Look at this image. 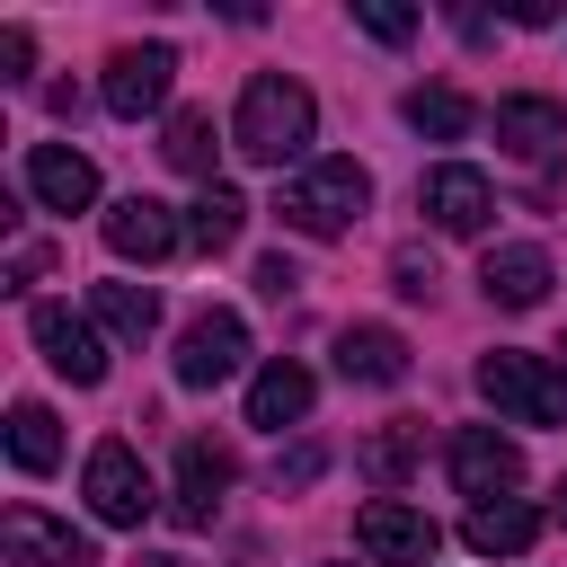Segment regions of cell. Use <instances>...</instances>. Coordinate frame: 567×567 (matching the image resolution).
<instances>
[{
	"label": "cell",
	"instance_id": "27",
	"mask_svg": "<svg viewBox=\"0 0 567 567\" xmlns=\"http://www.w3.org/2000/svg\"><path fill=\"white\" fill-rule=\"evenodd\" d=\"M390 275H399V292H408V301H434V257H425V248H399V257H390Z\"/></svg>",
	"mask_w": 567,
	"mask_h": 567
},
{
	"label": "cell",
	"instance_id": "32",
	"mask_svg": "<svg viewBox=\"0 0 567 567\" xmlns=\"http://www.w3.org/2000/svg\"><path fill=\"white\" fill-rule=\"evenodd\" d=\"M558 523H567V478H558Z\"/></svg>",
	"mask_w": 567,
	"mask_h": 567
},
{
	"label": "cell",
	"instance_id": "11",
	"mask_svg": "<svg viewBox=\"0 0 567 567\" xmlns=\"http://www.w3.org/2000/svg\"><path fill=\"white\" fill-rule=\"evenodd\" d=\"M106 248L124 257V266H159V257H177L186 248V221L159 204V195H124V204H106Z\"/></svg>",
	"mask_w": 567,
	"mask_h": 567
},
{
	"label": "cell",
	"instance_id": "29",
	"mask_svg": "<svg viewBox=\"0 0 567 567\" xmlns=\"http://www.w3.org/2000/svg\"><path fill=\"white\" fill-rule=\"evenodd\" d=\"M319 470H328V452H319V443H292V452L275 461V487H310Z\"/></svg>",
	"mask_w": 567,
	"mask_h": 567
},
{
	"label": "cell",
	"instance_id": "20",
	"mask_svg": "<svg viewBox=\"0 0 567 567\" xmlns=\"http://www.w3.org/2000/svg\"><path fill=\"white\" fill-rule=\"evenodd\" d=\"M239 230H248V195L239 186H204L195 204H186V248H204V257H221V248H239Z\"/></svg>",
	"mask_w": 567,
	"mask_h": 567
},
{
	"label": "cell",
	"instance_id": "9",
	"mask_svg": "<svg viewBox=\"0 0 567 567\" xmlns=\"http://www.w3.org/2000/svg\"><path fill=\"white\" fill-rule=\"evenodd\" d=\"M239 363H248V319L239 310H195L186 337H177V381L186 390H221Z\"/></svg>",
	"mask_w": 567,
	"mask_h": 567
},
{
	"label": "cell",
	"instance_id": "1",
	"mask_svg": "<svg viewBox=\"0 0 567 567\" xmlns=\"http://www.w3.org/2000/svg\"><path fill=\"white\" fill-rule=\"evenodd\" d=\"M310 133H319V97H310L292 71H257V80L239 89V115H230V151H239V159L284 168V159L310 151Z\"/></svg>",
	"mask_w": 567,
	"mask_h": 567
},
{
	"label": "cell",
	"instance_id": "28",
	"mask_svg": "<svg viewBox=\"0 0 567 567\" xmlns=\"http://www.w3.org/2000/svg\"><path fill=\"white\" fill-rule=\"evenodd\" d=\"M257 292H266V301H292V292H301V266H292L284 248H275V257H257Z\"/></svg>",
	"mask_w": 567,
	"mask_h": 567
},
{
	"label": "cell",
	"instance_id": "18",
	"mask_svg": "<svg viewBox=\"0 0 567 567\" xmlns=\"http://www.w3.org/2000/svg\"><path fill=\"white\" fill-rule=\"evenodd\" d=\"M310 399H319V381H310V363H292V354H275L257 381H248V425H266V434H284V425H301L310 416Z\"/></svg>",
	"mask_w": 567,
	"mask_h": 567
},
{
	"label": "cell",
	"instance_id": "5",
	"mask_svg": "<svg viewBox=\"0 0 567 567\" xmlns=\"http://www.w3.org/2000/svg\"><path fill=\"white\" fill-rule=\"evenodd\" d=\"M354 549H363L372 567H425V558L443 549V523H434L425 505L372 496V505H354Z\"/></svg>",
	"mask_w": 567,
	"mask_h": 567
},
{
	"label": "cell",
	"instance_id": "13",
	"mask_svg": "<svg viewBox=\"0 0 567 567\" xmlns=\"http://www.w3.org/2000/svg\"><path fill=\"white\" fill-rule=\"evenodd\" d=\"M18 177H27V195H35L44 213H89V204H97V159L71 151V142H35Z\"/></svg>",
	"mask_w": 567,
	"mask_h": 567
},
{
	"label": "cell",
	"instance_id": "6",
	"mask_svg": "<svg viewBox=\"0 0 567 567\" xmlns=\"http://www.w3.org/2000/svg\"><path fill=\"white\" fill-rule=\"evenodd\" d=\"M416 213H425L443 239H478V230L496 221V186H487V168L443 159V168H425V177H416Z\"/></svg>",
	"mask_w": 567,
	"mask_h": 567
},
{
	"label": "cell",
	"instance_id": "22",
	"mask_svg": "<svg viewBox=\"0 0 567 567\" xmlns=\"http://www.w3.org/2000/svg\"><path fill=\"white\" fill-rule=\"evenodd\" d=\"M9 461H18L27 478H44V470L62 461V425H53V408H35V399L9 408Z\"/></svg>",
	"mask_w": 567,
	"mask_h": 567
},
{
	"label": "cell",
	"instance_id": "8",
	"mask_svg": "<svg viewBox=\"0 0 567 567\" xmlns=\"http://www.w3.org/2000/svg\"><path fill=\"white\" fill-rule=\"evenodd\" d=\"M168 80H177V53L168 44H115L106 53V115H124V124H142V115H159L168 106Z\"/></svg>",
	"mask_w": 567,
	"mask_h": 567
},
{
	"label": "cell",
	"instance_id": "31",
	"mask_svg": "<svg viewBox=\"0 0 567 567\" xmlns=\"http://www.w3.org/2000/svg\"><path fill=\"white\" fill-rule=\"evenodd\" d=\"M44 266H53V248H35V239H18V257H9V275H18V284H35Z\"/></svg>",
	"mask_w": 567,
	"mask_h": 567
},
{
	"label": "cell",
	"instance_id": "16",
	"mask_svg": "<svg viewBox=\"0 0 567 567\" xmlns=\"http://www.w3.org/2000/svg\"><path fill=\"white\" fill-rule=\"evenodd\" d=\"M496 151L505 159H558L567 151V106L558 97H505L496 106Z\"/></svg>",
	"mask_w": 567,
	"mask_h": 567
},
{
	"label": "cell",
	"instance_id": "4",
	"mask_svg": "<svg viewBox=\"0 0 567 567\" xmlns=\"http://www.w3.org/2000/svg\"><path fill=\"white\" fill-rule=\"evenodd\" d=\"M89 514L97 523H115V532H142L151 523V505H159V487H151V470H142V452L124 443V434H106L97 452H89Z\"/></svg>",
	"mask_w": 567,
	"mask_h": 567
},
{
	"label": "cell",
	"instance_id": "26",
	"mask_svg": "<svg viewBox=\"0 0 567 567\" xmlns=\"http://www.w3.org/2000/svg\"><path fill=\"white\" fill-rule=\"evenodd\" d=\"M354 27L381 35V44H408V35H416V9H399V0H354Z\"/></svg>",
	"mask_w": 567,
	"mask_h": 567
},
{
	"label": "cell",
	"instance_id": "12",
	"mask_svg": "<svg viewBox=\"0 0 567 567\" xmlns=\"http://www.w3.org/2000/svg\"><path fill=\"white\" fill-rule=\"evenodd\" d=\"M0 558H9V567H89L97 549H89V532H71V523H53V514L9 505V514H0Z\"/></svg>",
	"mask_w": 567,
	"mask_h": 567
},
{
	"label": "cell",
	"instance_id": "30",
	"mask_svg": "<svg viewBox=\"0 0 567 567\" xmlns=\"http://www.w3.org/2000/svg\"><path fill=\"white\" fill-rule=\"evenodd\" d=\"M27 62H35V35L27 27H0V80H27Z\"/></svg>",
	"mask_w": 567,
	"mask_h": 567
},
{
	"label": "cell",
	"instance_id": "17",
	"mask_svg": "<svg viewBox=\"0 0 567 567\" xmlns=\"http://www.w3.org/2000/svg\"><path fill=\"white\" fill-rule=\"evenodd\" d=\"M337 372L363 390H390V381H408V337L381 319H354V328H337Z\"/></svg>",
	"mask_w": 567,
	"mask_h": 567
},
{
	"label": "cell",
	"instance_id": "14",
	"mask_svg": "<svg viewBox=\"0 0 567 567\" xmlns=\"http://www.w3.org/2000/svg\"><path fill=\"white\" fill-rule=\"evenodd\" d=\"M221 496H230V452H221L213 434H186V443H177V496H168V514H177L186 532H204V523L221 514Z\"/></svg>",
	"mask_w": 567,
	"mask_h": 567
},
{
	"label": "cell",
	"instance_id": "21",
	"mask_svg": "<svg viewBox=\"0 0 567 567\" xmlns=\"http://www.w3.org/2000/svg\"><path fill=\"white\" fill-rule=\"evenodd\" d=\"M89 319H97L106 337L142 346V337L159 328V292H151V284H89Z\"/></svg>",
	"mask_w": 567,
	"mask_h": 567
},
{
	"label": "cell",
	"instance_id": "25",
	"mask_svg": "<svg viewBox=\"0 0 567 567\" xmlns=\"http://www.w3.org/2000/svg\"><path fill=\"white\" fill-rule=\"evenodd\" d=\"M399 115H408L425 142H461V133L478 124V106H470L461 89H408V106H399Z\"/></svg>",
	"mask_w": 567,
	"mask_h": 567
},
{
	"label": "cell",
	"instance_id": "3",
	"mask_svg": "<svg viewBox=\"0 0 567 567\" xmlns=\"http://www.w3.org/2000/svg\"><path fill=\"white\" fill-rule=\"evenodd\" d=\"M363 204H372V177H363V159H310L292 186H284V230H301V239H337V230H354L363 221Z\"/></svg>",
	"mask_w": 567,
	"mask_h": 567
},
{
	"label": "cell",
	"instance_id": "10",
	"mask_svg": "<svg viewBox=\"0 0 567 567\" xmlns=\"http://www.w3.org/2000/svg\"><path fill=\"white\" fill-rule=\"evenodd\" d=\"M452 487H461L470 505L514 496V487H523V443L496 434V425H461V434H452Z\"/></svg>",
	"mask_w": 567,
	"mask_h": 567
},
{
	"label": "cell",
	"instance_id": "24",
	"mask_svg": "<svg viewBox=\"0 0 567 567\" xmlns=\"http://www.w3.org/2000/svg\"><path fill=\"white\" fill-rule=\"evenodd\" d=\"M159 151H168V168H186V177H204V186H213V159H221V142H213V106H177Z\"/></svg>",
	"mask_w": 567,
	"mask_h": 567
},
{
	"label": "cell",
	"instance_id": "2",
	"mask_svg": "<svg viewBox=\"0 0 567 567\" xmlns=\"http://www.w3.org/2000/svg\"><path fill=\"white\" fill-rule=\"evenodd\" d=\"M470 381H478V399H487L505 425H567V372H558V363H540V354L487 346Z\"/></svg>",
	"mask_w": 567,
	"mask_h": 567
},
{
	"label": "cell",
	"instance_id": "7",
	"mask_svg": "<svg viewBox=\"0 0 567 567\" xmlns=\"http://www.w3.org/2000/svg\"><path fill=\"white\" fill-rule=\"evenodd\" d=\"M27 337L44 346V363H53L71 390H97V381H106V337H97L89 310H71V301H35V310H27Z\"/></svg>",
	"mask_w": 567,
	"mask_h": 567
},
{
	"label": "cell",
	"instance_id": "15",
	"mask_svg": "<svg viewBox=\"0 0 567 567\" xmlns=\"http://www.w3.org/2000/svg\"><path fill=\"white\" fill-rule=\"evenodd\" d=\"M549 248H532V239H505V248H487L478 257V292L496 301V310H540L549 301Z\"/></svg>",
	"mask_w": 567,
	"mask_h": 567
},
{
	"label": "cell",
	"instance_id": "23",
	"mask_svg": "<svg viewBox=\"0 0 567 567\" xmlns=\"http://www.w3.org/2000/svg\"><path fill=\"white\" fill-rule=\"evenodd\" d=\"M416 452H425V425H416V416H390V425L363 443V478H372V487H408Z\"/></svg>",
	"mask_w": 567,
	"mask_h": 567
},
{
	"label": "cell",
	"instance_id": "19",
	"mask_svg": "<svg viewBox=\"0 0 567 567\" xmlns=\"http://www.w3.org/2000/svg\"><path fill=\"white\" fill-rule=\"evenodd\" d=\"M461 540H470L478 558H523V549L540 540V505H523V496L470 505V514H461Z\"/></svg>",
	"mask_w": 567,
	"mask_h": 567
}]
</instances>
